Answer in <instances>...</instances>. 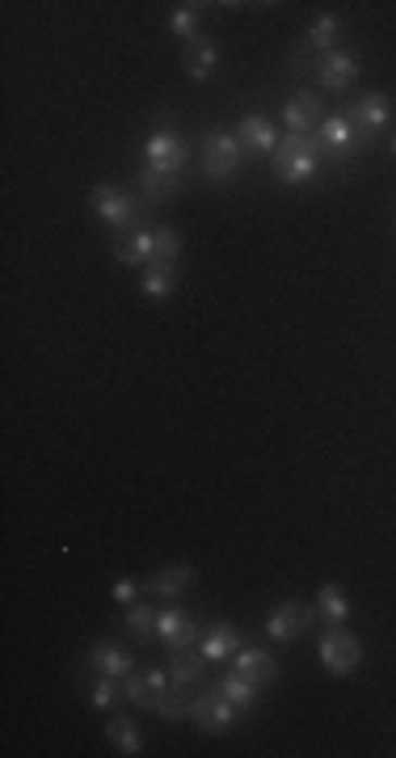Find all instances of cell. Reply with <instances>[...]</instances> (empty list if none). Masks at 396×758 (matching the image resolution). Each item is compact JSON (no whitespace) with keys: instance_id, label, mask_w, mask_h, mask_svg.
<instances>
[{"instance_id":"obj_24","label":"cell","mask_w":396,"mask_h":758,"mask_svg":"<svg viewBox=\"0 0 396 758\" xmlns=\"http://www.w3.org/2000/svg\"><path fill=\"white\" fill-rule=\"evenodd\" d=\"M106 737H110V746L119 750V755H144V733L135 725L132 717H119V712H110V721H106Z\"/></svg>"},{"instance_id":"obj_30","label":"cell","mask_w":396,"mask_h":758,"mask_svg":"<svg viewBox=\"0 0 396 758\" xmlns=\"http://www.w3.org/2000/svg\"><path fill=\"white\" fill-rule=\"evenodd\" d=\"M182 245H186L182 228H173V223H157V257H152V261H173V266H177Z\"/></svg>"},{"instance_id":"obj_25","label":"cell","mask_w":396,"mask_h":758,"mask_svg":"<svg viewBox=\"0 0 396 758\" xmlns=\"http://www.w3.org/2000/svg\"><path fill=\"white\" fill-rule=\"evenodd\" d=\"M157 611H161V607H152V602H132V607H123V632H132L135 645H148V640L157 636Z\"/></svg>"},{"instance_id":"obj_10","label":"cell","mask_w":396,"mask_h":758,"mask_svg":"<svg viewBox=\"0 0 396 758\" xmlns=\"http://www.w3.org/2000/svg\"><path fill=\"white\" fill-rule=\"evenodd\" d=\"M283 123L292 135H317V126L325 123V97L321 89L299 85L296 94L283 97Z\"/></svg>"},{"instance_id":"obj_22","label":"cell","mask_w":396,"mask_h":758,"mask_svg":"<svg viewBox=\"0 0 396 758\" xmlns=\"http://www.w3.org/2000/svg\"><path fill=\"white\" fill-rule=\"evenodd\" d=\"M337 38H342V17L337 13H321L304 38H299V51H308V56H325V51H337Z\"/></svg>"},{"instance_id":"obj_1","label":"cell","mask_w":396,"mask_h":758,"mask_svg":"<svg viewBox=\"0 0 396 758\" xmlns=\"http://www.w3.org/2000/svg\"><path fill=\"white\" fill-rule=\"evenodd\" d=\"M287 68L296 72V76H312L317 81V89L321 94H346L355 81H359V56H350V51H325V56H308V51H292L287 56Z\"/></svg>"},{"instance_id":"obj_21","label":"cell","mask_w":396,"mask_h":758,"mask_svg":"<svg viewBox=\"0 0 396 758\" xmlns=\"http://www.w3.org/2000/svg\"><path fill=\"white\" fill-rule=\"evenodd\" d=\"M232 670L245 674V678L258 683V687H270V683L279 678V662H274L265 649H258V645H240L236 658H232Z\"/></svg>"},{"instance_id":"obj_4","label":"cell","mask_w":396,"mask_h":758,"mask_svg":"<svg viewBox=\"0 0 396 758\" xmlns=\"http://www.w3.org/2000/svg\"><path fill=\"white\" fill-rule=\"evenodd\" d=\"M240 164H245V148H240L236 131H228V126L202 131V139H198V173L207 182L224 186V182H232L240 173Z\"/></svg>"},{"instance_id":"obj_3","label":"cell","mask_w":396,"mask_h":758,"mask_svg":"<svg viewBox=\"0 0 396 758\" xmlns=\"http://www.w3.org/2000/svg\"><path fill=\"white\" fill-rule=\"evenodd\" d=\"M89 211H94L114 236H119V232H132L139 223H148L144 220V216H148V203H144L135 190L114 186V182H101V186L89 190Z\"/></svg>"},{"instance_id":"obj_2","label":"cell","mask_w":396,"mask_h":758,"mask_svg":"<svg viewBox=\"0 0 396 758\" xmlns=\"http://www.w3.org/2000/svg\"><path fill=\"white\" fill-rule=\"evenodd\" d=\"M270 169H274V178L283 182V186H308V182H317V173L325 169V152H321V144H317V135H283L279 139V148H274V157H270Z\"/></svg>"},{"instance_id":"obj_26","label":"cell","mask_w":396,"mask_h":758,"mask_svg":"<svg viewBox=\"0 0 396 758\" xmlns=\"http://www.w3.org/2000/svg\"><path fill=\"white\" fill-rule=\"evenodd\" d=\"M173 286H177V266H173V261H148V266H144L139 291H144L148 299H169Z\"/></svg>"},{"instance_id":"obj_11","label":"cell","mask_w":396,"mask_h":758,"mask_svg":"<svg viewBox=\"0 0 396 758\" xmlns=\"http://www.w3.org/2000/svg\"><path fill=\"white\" fill-rule=\"evenodd\" d=\"M173 692V678H169V670L161 665H148V670H139V674H127L123 678V695H127V704L132 708H148V712H157V704Z\"/></svg>"},{"instance_id":"obj_18","label":"cell","mask_w":396,"mask_h":758,"mask_svg":"<svg viewBox=\"0 0 396 758\" xmlns=\"http://www.w3.org/2000/svg\"><path fill=\"white\" fill-rule=\"evenodd\" d=\"M240 645H249V640H245V632L232 628V624H211V628H202V636H198V653L207 662H232Z\"/></svg>"},{"instance_id":"obj_15","label":"cell","mask_w":396,"mask_h":758,"mask_svg":"<svg viewBox=\"0 0 396 758\" xmlns=\"http://www.w3.org/2000/svg\"><path fill=\"white\" fill-rule=\"evenodd\" d=\"M236 139H240V148H245V160L274 157V148H279V135H274L270 119H262V114H240Z\"/></svg>"},{"instance_id":"obj_27","label":"cell","mask_w":396,"mask_h":758,"mask_svg":"<svg viewBox=\"0 0 396 758\" xmlns=\"http://www.w3.org/2000/svg\"><path fill=\"white\" fill-rule=\"evenodd\" d=\"M317 615H321V624H346L350 620V599H346V590L330 582V586H321V595H317Z\"/></svg>"},{"instance_id":"obj_7","label":"cell","mask_w":396,"mask_h":758,"mask_svg":"<svg viewBox=\"0 0 396 758\" xmlns=\"http://www.w3.org/2000/svg\"><path fill=\"white\" fill-rule=\"evenodd\" d=\"M144 164L161 169V173H173V178H186L190 173V139L177 131V126H157L144 144Z\"/></svg>"},{"instance_id":"obj_12","label":"cell","mask_w":396,"mask_h":758,"mask_svg":"<svg viewBox=\"0 0 396 758\" xmlns=\"http://www.w3.org/2000/svg\"><path fill=\"white\" fill-rule=\"evenodd\" d=\"M157 636H161V645H165L169 653H177V649H198L202 624H198L190 611H182V607H161V611H157Z\"/></svg>"},{"instance_id":"obj_8","label":"cell","mask_w":396,"mask_h":758,"mask_svg":"<svg viewBox=\"0 0 396 758\" xmlns=\"http://www.w3.org/2000/svg\"><path fill=\"white\" fill-rule=\"evenodd\" d=\"M317 624H321L317 602L283 599V602H274L270 615H265V636H270L274 645H292V640H299L304 632H312Z\"/></svg>"},{"instance_id":"obj_6","label":"cell","mask_w":396,"mask_h":758,"mask_svg":"<svg viewBox=\"0 0 396 758\" xmlns=\"http://www.w3.org/2000/svg\"><path fill=\"white\" fill-rule=\"evenodd\" d=\"M317 658H321V665L330 670L333 678H346V674H355L363 665V640L346 624H325L321 640H317Z\"/></svg>"},{"instance_id":"obj_23","label":"cell","mask_w":396,"mask_h":758,"mask_svg":"<svg viewBox=\"0 0 396 758\" xmlns=\"http://www.w3.org/2000/svg\"><path fill=\"white\" fill-rule=\"evenodd\" d=\"M85 699L94 704V712H119V704H127L123 695V678H110V674H94L89 687H85Z\"/></svg>"},{"instance_id":"obj_31","label":"cell","mask_w":396,"mask_h":758,"mask_svg":"<svg viewBox=\"0 0 396 758\" xmlns=\"http://www.w3.org/2000/svg\"><path fill=\"white\" fill-rule=\"evenodd\" d=\"M139 590H144V586H139L135 577H119V582H114V602H119V607H132V602H139Z\"/></svg>"},{"instance_id":"obj_16","label":"cell","mask_w":396,"mask_h":758,"mask_svg":"<svg viewBox=\"0 0 396 758\" xmlns=\"http://www.w3.org/2000/svg\"><path fill=\"white\" fill-rule=\"evenodd\" d=\"M85 665L94 670V674H110V678H127L135 670V658L127 645H119V640H94L89 645V653H85Z\"/></svg>"},{"instance_id":"obj_13","label":"cell","mask_w":396,"mask_h":758,"mask_svg":"<svg viewBox=\"0 0 396 758\" xmlns=\"http://www.w3.org/2000/svg\"><path fill=\"white\" fill-rule=\"evenodd\" d=\"M157 257V223H139L132 232L114 236V261L123 266H148Z\"/></svg>"},{"instance_id":"obj_20","label":"cell","mask_w":396,"mask_h":758,"mask_svg":"<svg viewBox=\"0 0 396 758\" xmlns=\"http://www.w3.org/2000/svg\"><path fill=\"white\" fill-rule=\"evenodd\" d=\"M182 68H186L190 81H211L215 68H220V47H215L207 34H198V38H190V42H182Z\"/></svg>"},{"instance_id":"obj_9","label":"cell","mask_w":396,"mask_h":758,"mask_svg":"<svg viewBox=\"0 0 396 758\" xmlns=\"http://www.w3.org/2000/svg\"><path fill=\"white\" fill-rule=\"evenodd\" d=\"M190 721H195V729H202V733H228V729L240 721V708L232 704L228 695H220V687L211 683V687H198V692L190 695Z\"/></svg>"},{"instance_id":"obj_14","label":"cell","mask_w":396,"mask_h":758,"mask_svg":"<svg viewBox=\"0 0 396 758\" xmlns=\"http://www.w3.org/2000/svg\"><path fill=\"white\" fill-rule=\"evenodd\" d=\"M135 194L148 203V211L152 207H165L169 198H177L182 190H186V178H173V173H161V169H152V164H144L139 173H135Z\"/></svg>"},{"instance_id":"obj_19","label":"cell","mask_w":396,"mask_h":758,"mask_svg":"<svg viewBox=\"0 0 396 758\" xmlns=\"http://www.w3.org/2000/svg\"><path fill=\"white\" fill-rule=\"evenodd\" d=\"M207 658L195 653V649H177V653H169V678H173V687L186 695H195L202 683H207Z\"/></svg>"},{"instance_id":"obj_17","label":"cell","mask_w":396,"mask_h":758,"mask_svg":"<svg viewBox=\"0 0 396 758\" xmlns=\"http://www.w3.org/2000/svg\"><path fill=\"white\" fill-rule=\"evenodd\" d=\"M195 577H198L195 565H165V568H157V573L144 582V595H152L157 602H173V599H182V595L195 586Z\"/></svg>"},{"instance_id":"obj_29","label":"cell","mask_w":396,"mask_h":758,"mask_svg":"<svg viewBox=\"0 0 396 758\" xmlns=\"http://www.w3.org/2000/svg\"><path fill=\"white\" fill-rule=\"evenodd\" d=\"M169 30L177 34L182 42H190L202 34V4H173V13H169Z\"/></svg>"},{"instance_id":"obj_28","label":"cell","mask_w":396,"mask_h":758,"mask_svg":"<svg viewBox=\"0 0 396 758\" xmlns=\"http://www.w3.org/2000/svg\"><path fill=\"white\" fill-rule=\"evenodd\" d=\"M215 687H220V695H228L240 712H249V708L258 704V695H262V687H258V683H249V678H245V674H236V670H228L224 678H215Z\"/></svg>"},{"instance_id":"obj_32","label":"cell","mask_w":396,"mask_h":758,"mask_svg":"<svg viewBox=\"0 0 396 758\" xmlns=\"http://www.w3.org/2000/svg\"><path fill=\"white\" fill-rule=\"evenodd\" d=\"M388 148H393V157H396V131L388 135Z\"/></svg>"},{"instance_id":"obj_5","label":"cell","mask_w":396,"mask_h":758,"mask_svg":"<svg viewBox=\"0 0 396 758\" xmlns=\"http://www.w3.org/2000/svg\"><path fill=\"white\" fill-rule=\"evenodd\" d=\"M342 114L350 119V126L359 131V139H363L367 148H375L384 139L388 123H393V101H388V94H380V89H367V94L350 97L342 106Z\"/></svg>"}]
</instances>
